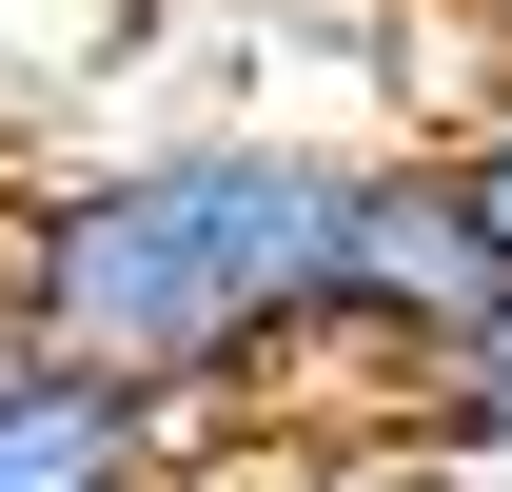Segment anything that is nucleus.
I'll return each mask as SVG.
<instances>
[{
	"label": "nucleus",
	"instance_id": "obj_1",
	"mask_svg": "<svg viewBox=\"0 0 512 492\" xmlns=\"http://www.w3.org/2000/svg\"><path fill=\"white\" fill-rule=\"evenodd\" d=\"M355 158L375 138H296V119H158V138L20 158L0 178V335L60 374H119L197 433L276 414L335 315Z\"/></svg>",
	"mask_w": 512,
	"mask_h": 492
},
{
	"label": "nucleus",
	"instance_id": "obj_2",
	"mask_svg": "<svg viewBox=\"0 0 512 492\" xmlns=\"http://www.w3.org/2000/svg\"><path fill=\"white\" fill-rule=\"evenodd\" d=\"M493 315H512L493 217L453 197L434 138H375V158H355V237H335V315H316V355H296V374H355V414L414 453V414L493 355ZM276 414H296V394H276Z\"/></svg>",
	"mask_w": 512,
	"mask_h": 492
},
{
	"label": "nucleus",
	"instance_id": "obj_3",
	"mask_svg": "<svg viewBox=\"0 0 512 492\" xmlns=\"http://www.w3.org/2000/svg\"><path fill=\"white\" fill-rule=\"evenodd\" d=\"M0 492H217V433L0 335Z\"/></svg>",
	"mask_w": 512,
	"mask_h": 492
},
{
	"label": "nucleus",
	"instance_id": "obj_4",
	"mask_svg": "<svg viewBox=\"0 0 512 492\" xmlns=\"http://www.w3.org/2000/svg\"><path fill=\"white\" fill-rule=\"evenodd\" d=\"M414 453H434V473H512V315H493V355L414 414Z\"/></svg>",
	"mask_w": 512,
	"mask_h": 492
},
{
	"label": "nucleus",
	"instance_id": "obj_5",
	"mask_svg": "<svg viewBox=\"0 0 512 492\" xmlns=\"http://www.w3.org/2000/svg\"><path fill=\"white\" fill-rule=\"evenodd\" d=\"M434 158H453V197H473V217H493V256H512V60L453 99V138H434Z\"/></svg>",
	"mask_w": 512,
	"mask_h": 492
},
{
	"label": "nucleus",
	"instance_id": "obj_6",
	"mask_svg": "<svg viewBox=\"0 0 512 492\" xmlns=\"http://www.w3.org/2000/svg\"><path fill=\"white\" fill-rule=\"evenodd\" d=\"M453 20H473V40H512V0H453Z\"/></svg>",
	"mask_w": 512,
	"mask_h": 492
}]
</instances>
